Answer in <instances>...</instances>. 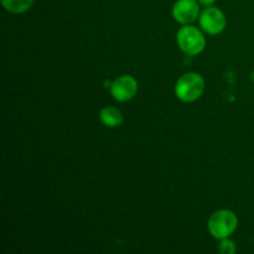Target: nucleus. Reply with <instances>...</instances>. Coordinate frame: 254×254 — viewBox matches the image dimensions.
Here are the masks:
<instances>
[{"instance_id":"nucleus-3","label":"nucleus","mask_w":254,"mask_h":254,"mask_svg":"<svg viewBox=\"0 0 254 254\" xmlns=\"http://www.w3.org/2000/svg\"><path fill=\"white\" fill-rule=\"evenodd\" d=\"M176 41L181 51L190 56L201 54L206 46V40L202 32L197 27L190 26V25H185L179 30L176 35Z\"/></svg>"},{"instance_id":"nucleus-9","label":"nucleus","mask_w":254,"mask_h":254,"mask_svg":"<svg viewBox=\"0 0 254 254\" xmlns=\"http://www.w3.org/2000/svg\"><path fill=\"white\" fill-rule=\"evenodd\" d=\"M218 251L222 254H233L237 251V248H236V245L233 241L225 238V240H222V242H221Z\"/></svg>"},{"instance_id":"nucleus-4","label":"nucleus","mask_w":254,"mask_h":254,"mask_svg":"<svg viewBox=\"0 0 254 254\" xmlns=\"http://www.w3.org/2000/svg\"><path fill=\"white\" fill-rule=\"evenodd\" d=\"M227 20L218 7L207 6L200 15V26L210 35H218L226 29Z\"/></svg>"},{"instance_id":"nucleus-1","label":"nucleus","mask_w":254,"mask_h":254,"mask_svg":"<svg viewBox=\"0 0 254 254\" xmlns=\"http://www.w3.org/2000/svg\"><path fill=\"white\" fill-rule=\"evenodd\" d=\"M205 91V81L202 76L195 72L183 74L175 84V94L181 102L191 103L200 98Z\"/></svg>"},{"instance_id":"nucleus-5","label":"nucleus","mask_w":254,"mask_h":254,"mask_svg":"<svg viewBox=\"0 0 254 254\" xmlns=\"http://www.w3.org/2000/svg\"><path fill=\"white\" fill-rule=\"evenodd\" d=\"M138 92V82L130 74H123L111 83V93L118 102L130 101Z\"/></svg>"},{"instance_id":"nucleus-8","label":"nucleus","mask_w":254,"mask_h":254,"mask_svg":"<svg viewBox=\"0 0 254 254\" xmlns=\"http://www.w3.org/2000/svg\"><path fill=\"white\" fill-rule=\"evenodd\" d=\"M34 0H1V4L12 14H22L32 6Z\"/></svg>"},{"instance_id":"nucleus-6","label":"nucleus","mask_w":254,"mask_h":254,"mask_svg":"<svg viewBox=\"0 0 254 254\" xmlns=\"http://www.w3.org/2000/svg\"><path fill=\"white\" fill-rule=\"evenodd\" d=\"M198 14V0H176L173 6L174 19L183 25H189L195 21Z\"/></svg>"},{"instance_id":"nucleus-10","label":"nucleus","mask_w":254,"mask_h":254,"mask_svg":"<svg viewBox=\"0 0 254 254\" xmlns=\"http://www.w3.org/2000/svg\"><path fill=\"white\" fill-rule=\"evenodd\" d=\"M198 2H200L201 5H203V6H212L213 4L216 2V0H198Z\"/></svg>"},{"instance_id":"nucleus-2","label":"nucleus","mask_w":254,"mask_h":254,"mask_svg":"<svg viewBox=\"0 0 254 254\" xmlns=\"http://www.w3.org/2000/svg\"><path fill=\"white\" fill-rule=\"evenodd\" d=\"M238 226V218L235 212L230 210L216 211L208 220V231L216 240L228 238L236 231Z\"/></svg>"},{"instance_id":"nucleus-7","label":"nucleus","mask_w":254,"mask_h":254,"mask_svg":"<svg viewBox=\"0 0 254 254\" xmlns=\"http://www.w3.org/2000/svg\"><path fill=\"white\" fill-rule=\"evenodd\" d=\"M99 118H101L102 123L109 128H116L123 123V114L114 107H104L99 112Z\"/></svg>"}]
</instances>
